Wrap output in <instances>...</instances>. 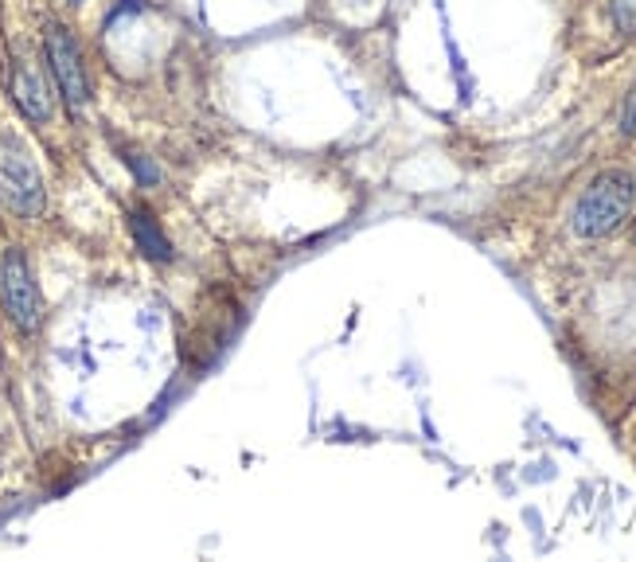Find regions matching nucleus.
Listing matches in <instances>:
<instances>
[{"instance_id": "1", "label": "nucleus", "mask_w": 636, "mask_h": 562, "mask_svg": "<svg viewBox=\"0 0 636 562\" xmlns=\"http://www.w3.org/2000/svg\"><path fill=\"white\" fill-rule=\"evenodd\" d=\"M636 184L628 173H602L586 191H582L578 207H574V231L582 239H602V235L617 231L625 216L633 211Z\"/></svg>"}, {"instance_id": "2", "label": "nucleus", "mask_w": 636, "mask_h": 562, "mask_svg": "<svg viewBox=\"0 0 636 562\" xmlns=\"http://www.w3.org/2000/svg\"><path fill=\"white\" fill-rule=\"evenodd\" d=\"M0 204L20 219L43 211V176L17 133H0Z\"/></svg>"}, {"instance_id": "3", "label": "nucleus", "mask_w": 636, "mask_h": 562, "mask_svg": "<svg viewBox=\"0 0 636 562\" xmlns=\"http://www.w3.org/2000/svg\"><path fill=\"white\" fill-rule=\"evenodd\" d=\"M0 298H4V309H9L12 324L20 332H35L43 321V298L40 285L32 278V266L20 254L17 247H9L0 254Z\"/></svg>"}, {"instance_id": "4", "label": "nucleus", "mask_w": 636, "mask_h": 562, "mask_svg": "<svg viewBox=\"0 0 636 562\" xmlns=\"http://www.w3.org/2000/svg\"><path fill=\"white\" fill-rule=\"evenodd\" d=\"M48 63L66 110H71V114H83V106L91 102V83H86L83 51H79V43L71 40V32H66L63 24L48 28Z\"/></svg>"}, {"instance_id": "5", "label": "nucleus", "mask_w": 636, "mask_h": 562, "mask_svg": "<svg viewBox=\"0 0 636 562\" xmlns=\"http://www.w3.org/2000/svg\"><path fill=\"white\" fill-rule=\"evenodd\" d=\"M12 98H17L20 114H24L28 122H48L51 117L48 79L40 75V66H35L28 55L12 59Z\"/></svg>"}, {"instance_id": "6", "label": "nucleus", "mask_w": 636, "mask_h": 562, "mask_svg": "<svg viewBox=\"0 0 636 562\" xmlns=\"http://www.w3.org/2000/svg\"><path fill=\"white\" fill-rule=\"evenodd\" d=\"M129 231H133V239H137L140 254H149L153 262H168V258H173V247H168L165 231L153 223V216H145V211H133V216H129Z\"/></svg>"}, {"instance_id": "7", "label": "nucleus", "mask_w": 636, "mask_h": 562, "mask_svg": "<svg viewBox=\"0 0 636 562\" xmlns=\"http://www.w3.org/2000/svg\"><path fill=\"white\" fill-rule=\"evenodd\" d=\"M613 20L621 32H636V0H613Z\"/></svg>"}, {"instance_id": "8", "label": "nucleus", "mask_w": 636, "mask_h": 562, "mask_svg": "<svg viewBox=\"0 0 636 562\" xmlns=\"http://www.w3.org/2000/svg\"><path fill=\"white\" fill-rule=\"evenodd\" d=\"M621 129L636 133V86H633V94H628V102H625V114H621Z\"/></svg>"}, {"instance_id": "9", "label": "nucleus", "mask_w": 636, "mask_h": 562, "mask_svg": "<svg viewBox=\"0 0 636 562\" xmlns=\"http://www.w3.org/2000/svg\"><path fill=\"white\" fill-rule=\"evenodd\" d=\"M129 165H133V173H137V176H140V180H145V184H153V180H157V168H153V165H149V160H140V157H129Z\"/></svg>"}, {"instance_id": "10", "label": "nucleus", "mask_w": 636, "mask_h": 562, "mask_svg": "<svg viewBox=\"0 0 636 562\" xmlns=\"http://www.w3.org/2000/svg\"><path fill=\"white\" fill-rule=\"evenodd\" d=\"M66 4H83V0H66Z\"/></svg>"}]
</instances>
